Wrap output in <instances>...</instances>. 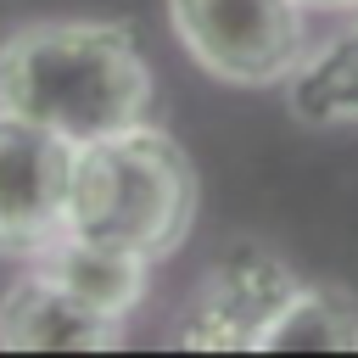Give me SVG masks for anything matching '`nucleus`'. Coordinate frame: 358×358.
Masks as SVG:
<instances>
[{"instance_id": "0eeeda50", "label": "nucleus", "mask_w": 358, "mask_h": 358, "mask_svg": "<svg viewBox=\"0 0 358 358\" xmlns=\"http://www.w3.org/2000/svg\"><path fill=\"white\" fill-rule=\"evenodd\" d=\"M28 263H39L45 274H56L67 291H78L90 308L112 313V319H129L145 296V257L123 252V246H106V241H90V235H73L62 229L45 252H34Z\"/></svg>"}, {"instance_id": "20e7f679", "label": "nucleus", "mask_w": 358, "mask_h": 358, "mask_svg": "<svg viewBox=\"0 0 358 358\" xmlns=\"http://www.w3.org/2000/svg\"><path fill=\"white\" fill-rule=\"evenodd\" d=\"M78 145L0 106V257H34L67 229Z\"/></svg>"}, {"instance_id": "7ed1b4c3", "label": "nucleus", "mask_w": 358, "mask_h": 358, "mask_svg": "<svg viewBox=\"0 0 358 358\" xmlns=\"http://www.w3.org/2000/svg\"><path fill=\"white\" fill-rule=\"evenodd\" d=\"M168 22L224 84H280L302 62V0H168Z\"/></svg>"}, {"instance_id": "f257e3e1", "label": "nucleus", "mask_w": 358, "mask_h": 358, "mask_svg": "<svg viewBox=\"0 0 358 358\" xmlns=\"http://www.w3.org/2000/svg\"><path fill=\"white\" fill-rule=\"evenodd\" d=\"M0 106L84 145L151 112V67L123 22H28L0 45Z\"/></svg>"}, {"instance_id": "9d476101", "label": "nucleus", "mask_w": 358, "mask_h": 358, "mask_svg": "<svg viewBox=\"0 0 358 358\" xmlns=\"http://www.w3.org/2000/svg\"><path fill=\"white\" fill-rule=\"evenodd\" d=\"M302 6H313V11H341V6H358V0H302Z\"/></svg>"}, {"instance_id": "6e6552de", "label": "nucleus", "mask_w": 358, "mask_h": 358, "mask_svg": "<svg viewBox=\"0 0 358 358\" xmlns=\"http://www.w3.org/2000/svg\"><path fill=\"white\" fill-rule=\"evenodd\" d=\"M257 352H358V308L347 291L313 285L296 291L280 319L263 330Z\"/></svg>"}, {"instance_id": "39448f33", "label": "nucleus", "mask_w": 358, "mask_h": 358, "mask_svg": "<svg viewBox=\"0 0 358 358\" xmlns=\"http://www.w3.org/2000/svg\"><path fill=\"white\" fill-rule=\"evenodd\" d=\"M296 296V280L285 263L263 246H229L213 280L196 291L190 313L179 319L173 341L196 352H257L263 330L280 319V308Z\"/></svg>"}, {"instance_id": "1a4fd4ad", "label": "nucleus", "mask_w": 358, "mask_h": 358, "mask_svg": "<svg viewBox=\"0 0 358 358\" xmlns=\"http://www.w3.org/2000/svg\"><path fill=\"white\" fill-rule=\"evenodd\" d=\"M291 106L308 123H336V117H358V34H341L330 50H319L313 62H296L291 73Z\"/></svg>"}, {"instance_id": "f03ea898", "label": "nucleus", "mask_w": 358, "mask_h": 358, "mask_svg": "<svg viewBox=\"0 0 358 358\" xmlns=\"http://www.w3.org/2000/svg\"><path fill=\"white\" fill-rule=\"evenodd\" d=\"M196 218V168L173 134L157 123H129L117 134L84 140L67 190V229L123 246L145 263L179 252Z\"/></svg>"}, {"instance_id": "423d86ee", "label": "nucleus", "mask_w": 358, "mask_h": 358, "mask_svg": "<svg viewBox=\"0 0 358 358\" xmlns=\"http://www.w3.org/2000/svg\"><path fill=\"white\" fill-rule=\"evenodd\" d=\"M0 347L6 352H112L123 347V319L90 308L39 263L17 274L0 296Z\"/></svg>"}]
</instances>
